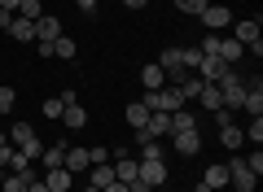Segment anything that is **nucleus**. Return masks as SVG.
<instances>
[{"mask_svg":"<svg viewBox=\"0 0 263 192\" xmlns=\"http://www.w3.org/2000/svg\"><path fill=\"white\" fill-rule=\"evenodd\" d=\"M219 61H224V66H233V61H241V57H246V48L241 44H237V39H224V35H219Z\"/></svg>","mask_w":263,"mask_h":192,"instance_id":"nucleus-14","label":"nucleus"},{"mask_svg":"<svg viewBox=\"0 0 263 192\" xmlns=\"http://www.w3.org/2000/svg\"><path fill=\"white\" fill-rule=\"evenodd\" d=\"M241 136L259 148V144H263V118H250V127H241Z\"/></svg>","mask_w":263,"mask_h":192,"instance_id":"nucleus-27","label":"nucleus"},{"mask_svg":"<svg viewBox=\"0 0 263 192\" xmlns=\"http://www.w3.org/2000/svg\"><path fill=\"white\" fill-rule=\"evenodd\" d=\"M13 101H18V92L5 83V88H0V114H9V110H13Z\"/></svg>","mask_w":263,"mask_h":192,"instance_id":"nucleus-29","label":"nucleus"},{"mask_svg":"<svg viewBox=\"0 0 263 192\" xmlns=\"http://www.w3.org/2000/svg\"><path fill=\"white\" fill-rule=\"evenodd\" d=\"M246 166H250L254 175H263V153H259V148H254V157H246Z\"/></svg>","mask_w":263,"mask_h":192,"instance_id":"nucleus-33","label":"nucleus"},{"mask_svg":"<svg viewBox=\"0 0 263 192\" xmlns=\"http://www.w3.org/2000/svg\"><path fill=\"white\" fill-rule=\"evenodd\" d=\"M62 166H66L70 175H75V170H84V166H92V162H88V148H70V144H66V157H62Z\"/></svg>","mask_w":263,"mask_h":192,"instance_id":"nucleus-15","label":"nucleus"},{"mask_svg":"<svg viewBox=\"0 0 263 192\" xmlns=\"http://www.w3.org/2000/svg\"><path fill=\"white\" fill-rule=\"evenodd\" d=\"M27 192H48V183H44V179H31V183H27Z\"/></svg>","mask_w":263,"mask_h":192,"instance_id":"nucleus-35","label":"nucleus"},{"mask_svg":"<svg viewBox=\"0 0 263 192\" xmlns=\"http://www.w3.org/2000/svg\"><path fill=\"white\" fill-rule=\"evenodd\" d=\"M0 179H5V170H0Z\"/></svg>","mask_w":263,"mask_h":192,"instance_id":"nucleus-43","label":"nucleus"},{"mask_svg":"<svg viewBox=\"0 0 263 192\" xmlns=\"http://www.w3.org/2000/svg\"><path fill=\"white\" fill-rule=\"evenodd\" d=\"M40 13H44V9H40V0H22V5H18V18H31V22H35Z\"/></svg>","mask_w":263,"mask_h":192,"instance_id":"nucleus-28","label":"nucleus"},{"mask_svg":"<svg viewBox=\"0 0 263 192\" xmlns=\"http://www.w3.org/2000/svg\"><path fill=\"white\" fill-rule=\"evenodd\" d=\"M176 153L180 157H197L202 153V136H197V131H176Z\"/></svg>","mask_w":263,"mask_h":192,"instance_id":"nucleus-10","label":"nucleus"},{"mask_svg":"<svg viewBox=\"0 0 263 192\" xmlns=\"http://www.w3.org/2000/svg\"><path fill=\"white\" fill-rule=\"evenodd\" d=\"M88 162H92V166L110 162V148H101V144H97V148H88Z\"/></svg>","mask_w":263,"mask_h":192,"instance_id":"nucleus-31","label":"nucleus"},{"mask_svg":"<svg viewBox=\"0 0 263 192\" xmlns=\"http://www.w3.org/2000/svg\"><path fill=\"white\" fill-rule=\"evenodd\" d=\"M202 183H206V188L211 192H219V188H224V183H228V166H206V175H202Z\"/></svg>","mask_w":263,"mask_h":192,"instance_id":"nucleus-17","label":"nucleus"},{"mask_svg":"<svg viewBox=\"0 0 263 192\" xmlns=\"http://www.w3.org/2000/svg\"><path fill=\"white\" fill-rule=\"evenodd\" d=\"M9 39H18V44H35V22L13 13V18H9Z\"/></svg>","mask_w":263,"mask_h":192,"instance_id":"nucleus-9","label":"nucleus"},{"mask_svg":"<svg viewBox=\"0 0 263 192\" xmlns=\"http://www.w3.org/2000/svg\"><path fill=\"white\" fill-rule=\"evenodd\" d=\"M44 183H48V192H70L75 175L66 170V166H53V170H44Z\"/></svg>","mask_w":263,"mask_h":192,"instance_id":"nucleus-11","label":"nucleus"},{"mask_svg":"<svg viewBox=\"0 0 263 192\" xmlns=\"http://www.w3.org/2000/svg\"><path fill=\"white\" fill-rule=\"evenodd\" d=\"M9 18H13V13H5V9H0V31H9Z\"/></svg>","mask_w":263,"mask_h":192,"instance_id":"nucleus-39","label":"nucleus"},{"mask_svg":"<svg viewBox=\"0 0 263 192\" xmlns=\"http://www.w3.org/2000/svg\"><path fill=\"white\" fill-rule=\"evenodd\" d=\"M62 122H66V127H70V131H79V127H84V122H88V114H84V105H66V110H62Z\"/></svg>","mask_w":263,"mask_h":192,"instance_id":"nucleus-19","label":"nucleus"},{"mask_svg":"<svg viewBox=\"0 0 263 192\" xmlns=\"http://www.w3.org/2000/svg\"><path fill=\"white\" fill-rule=\"evenodd\" d=\"M62 157H66V144H48L40 153V162H44V170H53V166H62Z\"/></svg>","mask_w":263,"mask_h":192,"instance_id":"nucleus-22","label":"nucleus"},{"mask_svg":"<svg viewBox=\"0 0 263 192\" xmlns=\"http://www.w3.org/2000/svg\"><path fill=\"white\" fill-rule=\"evenodd\" d=\"M158 66H162V74H167V83H180L184 79V53L180 48H162V57H158Z\"/></svg>","mask_w":263,"mask_h":192,"instance_id":"nucleus-4","label":"nucleus"},{"mask_svg":"<svg viewBox=\"0 0 263 192\" xmlns=\"http://www.w3.org/2000/svg\"><path fill=\"white\" fill-rule=\"evenodd\" d=\"M171 131H197V118L189 110H176L171 114Z\"/></svg>","mask_w":263,"mask_h":192,"instance_id":"nucleus-23","label":"nucleus"},{"mask_svg":"<svg viewBox=\"0 0 263 192\" xmlns=\"http://www.w3.org/2000/svg\"><path fill=\"white\" fill-rule=\"evenodd\" d=\"M53 57L70 61V57H75V39H70V35H57V39H53Z\"/></svg>","mask_w":263,"mask_h":192,"instance_id":"nucleus-24","label":"nucleus"},{"mask_svg":"<svg viewBox=\"0 0 263 192\" xmlns=\"http://www.w3.org/2000/svg\"><path fill=\"white\" fill-rule=\"evenodd\" d=\"M141 183L145 188H162V183H167V162H141Z\"/></svg>","mask_w":263,"mask_h":192,"instance_id":"nucleus-8","label":"nucleus"},{"mask_svg":"<svg viewBox=\"0 0 263 192\" xmlns=\"http://www.w3.org/2000/svg\"><path fill=\"white\" fill-rule=\"evenodd\" d=\"M145 122H149V105H145V101H132V105H127V127L141 131Z\"/></svg>","mask_w":263,"mask_h":192,"instance_id":"nucleus-16","label":"nucleus"},{"mask_svg":"<svg viewBox=\"0 0 263 192\" xmlns=\"http://www.w3.org/2000/svg\"><path fill=\"white\" fill-rule=\"evenodd\" d=\"M105 183H114V166H110V162L92 166V188H105Z\"/></svg>","mask_w":263,"mask_h":192,"instance_id":"nucleus-25","label":"nucleus"},{"mask_svg":"<svg viewBox=\"0 0 263 192\" xmlns=\"http://www.w3.org/2000/svg\"><path fill=\"white\" fill-rule=\"evenodd\" d=\"M31 179H35V175H13V170H9L5 179H0V188H5V192H27Z\"/></svg>","mask_w":263,"mask_h":192,"instance_id":"nucleus-21","label":"nucleus"},{"mask_svg":"<svg viewBox=\"0 0 263 192\" xmlns=\"http://www.w3.org/2000/svg\"><path fill=\"white\" fill-rule=\"evenodd\" d=\"M9 140H13V148H22V153L31 157V162H40L44 144H40V136H35V127H31V122H13V127H9Z\"/></svg>","mask_w":263,"mask_h":192,"instance_id":"nucleus-1","label":"nucleus"},{"mask_svg":"<svg viewBox=\"0 0 263 192\" xmlns=\"http://www.w3.org/2000/svg\"><path fill=\"white\" fill-rule=\"evenodd\" d=\"M206 5H211V0H176V9L184 13V18H197V13L206 9Z\"/></svg>","mask_w":263,"mask_h":192,"instance_id":"nucleus-26","label":"nucleus"},{"mask_svg":"<svg viewBox=\"0 0 263 192\" xmlns=\"http://www.w3.org/2000/svg\"><path fill=\"white\" fill-rule=\"evenodd\" d=\"M228 183H233L237 192H254V183H259V175L246 166V157H233L228 162Z\"/></svg>","mask_w":263,"mask_h":192,"instance_id":"nucleus-2","label":"nucleus"},{"mask_svg":"<svg viewBox=\"0 0 263 192\" xmlns=\"http://www.w3.org/2000/svg\"><path fill=\"white\" fill-rule=\"evenodd\" d=\"M101 192H127V183H119V179H114V183H105Z\"/></svg>","mask_w":263,"mask_h":192,"instance_id":"nucleus-37","label":"nucleus"},{"mask_svg":"<svg viewBox=\"0 0 263 192\" xmlns=\"http://www.w3.org/2000/svg\"><path fill=\"white\" fill-rule=\"evenodd\" d=\"M123 5H127V9H145V5H149V0H123Z\"/></svg>","mask_w":263,"mask_h":192,"instance_id":"nucleus-38","label":"nucleus"},{"mask_svg":"<svg viewBox=\"0 0 263 192\" xmlns=\"http://www.w3.org/2000/svg\"><path fill=\"white\" fill-rule=\"evenodd\" d=\"M84 192H101V188H92V183H88V188H84Z\"/></svg>","mask_w":263,"mask_h":192,"instance_id":"nucleus-42","label":"nucleus"},{"mask_svg":"<svg viewBox=\"0 0 263 192\" xmlns=\"http://www.w3.org/2000/svg\"><path fill=\"white\" fill-rule=\"evenodd\" d=\"M18 5H22V0H0V9H5V13H18Z\"/></svg>","mask_w":263,"mask_h":192,"instance_id":"nucleus-36","label":"nucleus"},{"mask_svg":"<svg viewBox=\"0 0 263 192\" xmlns=\"http://www.w3.org/2000/svg\"><path fill=\"white\" fill-rule=\"evenodd\" d=\"M141 83H145V92H158V88H167V74H162V66L158 61H149L141 70Z\"/></svg>","mask_w":263,"mask_h":192,"instance_id":"nucleus-13","label":"nucleus"},{"mask_svg":"<svg viewBox=\"0 0 263 192\" xmlns=\"http://www.w3.org/2000/svg\"><path fill=\"white\" fill-rule=\"evenodd\" d=\"M180 53H184V70H197V61H202V53H197V48H180Z\"/></svg>","mask_w":263,"mask_h":192,"instance_id":"nucleus-32","label":"nucleus"},{"mask_svg":"<svg viewBox=\"0 0 263 192\" xmlns=\"http://www.w3.org/2000/svg\"><path fill=\"white\" fill-rule=\"evenodd\" d=\"M5 144H9V136H5V131H0V148H5Z\"/></svg>","mask_w":263,"mask_h":192,"instance_id":"nucleus-40","label":"nucleus"},{"mask_svg":"<svg viewBox=\"0 0 263 192\" xmlns=\"http://www.w3.org/2000/svg\"><path fill=\"white\" fill-rule=\"evenodd\" d=\"M193 192H211V188H206V183H197V188H193Z\"/></svg>","mask_w":263,"mask_h":192,"instance_id":"nucleus-41","label":"nucleus"},{"mask_svg":"<svg viewBox=\"0 0 263 192\" xmlns=\"http://www.w3.org/2000/svg\"><path fill=\"white\" fill-rule=\"evenodd\" d=\"M197 101L206 105L211 114H215V110H224V101H219V83H202V92H197Z\"/></svg>","mask_w":263,"mask_h":192,"instance_id":"nucleus-18","label":"nucleus"},{"mask_svg":"<svg viewBox=\"0 0 263 192\" xmlns=\"http://www.w3.org/2000/svg\"><path fill=\"white\" fill-rule=\"evenodd\" d=\"M57 35H62V22H57L53 13H40L35 18V44H53Z\"/></svg>","mask_w":263,"mask_h":192,"instance_id":"nucleus-7","label":"nucleus"},{"mask_svg":"<svg viewBox=\"0 0 263 192\" xmlns=\"http://www.w3.org/2000/svg\"><path fill=\"white\" fill-rule=\"evenodd\" d=\"M233 39L241 48H254V57H263V35H259V22H233Z\"/></svg>","mask_w":263,"mask_h":192,"instance_id":"nucleus-3","label":"nucleus"},{"mask_svg":"<svg viewBox=\"0 0 263 192\" xmlns=\"http://www.w3.org/2000/svg\"><path fill=\"white\" fill-rule=\"evenodd\" d=\"M228 70H233V66H224L219 57H202V61H197V79L202 83H219Z\"/></svg>","mask_w":263,"mask_h":192,"instance_id":"nucleus-6","label":"nucleus"},{"mask_svg":"<svg viewBox=\"0 0 263 192\" xmlns=\"http://www.w3.org/2000/svg\"><path fill=\"white\" fill-rule=\"evenodd\" d=\"M219 140H224V148H241V144H246V136H241V127H237V122L219 127Z\"/></svg>","mask_w":263,"mask_h":192,"instance_id":"nucleus-20","label":"nucleus"},{"mask_svg":"<svg viewBox=\"0 0 263 192\" xmlns=\"http://www.w3.org/2000/svg\"><path fill=\"white\" fill-rule=\"evenodd\" d=\"M114 179H119V183H136V179H141V162L119 157V162H114Z\"/></svg>","mask_w":263,"mask_h":192,"instance_id":"nucleus-12","label":"nucleus"},{"mask_svg":"<svg viewBox=\"0 0 263 192\" xmlns=\"http://www.w3.org/2000/svg\"><path fill=\"white\" fill-rule=\"evenodd\" d=\"M197 18H202V27H206L211 35H219V31H224V27H233V13H228L224 5H206V9L197 13Z\"/></svg>","mask_w":263,"mask_h":192,"instance_id":"nucleus-5","label":"nucleus"},{"mask_svg":"<svg viewBox=\"0 0 263 192\" xmlns=\"http://www.w3.org/2000/svg\"><path fill=\"white\" fill-rule=\"evenodd\" d=\"M79 5V13H97V5H101V0H75Z\"/></svg>","mask_w":263,"mask_h":192,"instance_id":"nucleus-34","label":"nucleus"},{"mask_svg":"<svg viewBox=\"0 0 263 192\" xmlns=\"http://www.w3.org/2000/svg\"><path fill=\"white\" fill-rule=\"evenodd\" d=\"M62 110H66L62 96H48V101H44V118H62Z\"/></svg>","mask_w":263,"mask_h":192,"instance_id":"nucleus-30","label":"nucleus"}]
</instances>
